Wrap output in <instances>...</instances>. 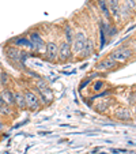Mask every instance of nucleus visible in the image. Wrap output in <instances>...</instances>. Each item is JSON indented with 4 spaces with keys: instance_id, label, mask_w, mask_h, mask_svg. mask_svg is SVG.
<instances>
[{
    "instance_id": "f257e3e1",
    "label": "nucleus",
    "mask_w": 136,
    "mask_h": 154,
    "mask_svg": "<svg viewBox=\"0 0 136 154\" xmlns=\"http://www.w3.org/2000/svg\"><path fill=\"white\" fill-rule=\"evenodd\" d=\"M35 94L38 96V98H40L41 104L47 105V104H50V102L53 101V93L52 90L49 89V86H48V83L45 81H42V79H38L37 85H35Z\"/></svg>"
},
{
    "instance_id": "f03ea898",
    "label": "nucleus",
    "mask_w": 136,
    "mask_h": 154,
    "mask_svg": "<svg viewBox=\"0 0 136 154\" xmlns=\"http://www.w3.org/2000/svg\"><path fill=\"white\" fill-rule=\"evenodd\" d=\"M132 56H133V49H131L127 45H122V47L117 48L116 51H113L110 55H107V57H110L112 60H114L119 64V63H125V61H128Z\"/></svg>"
},
{
    "instance_id": "7ed1b4c3",
    "label": "nucleus",
    "mask_w": 136,
    "mask_h": 154,
    "mask_svg": "<svg viewBox=\"0 0 136 154\" xmlns=\"http://www.w3.org/2000/svg\"><path fill=\"white\" fill-rule=\"evenodd\" d=\"M4 53L8 57V60L14 61V63H23L27 57H29V53L25 49L20 51L19 48H15L12 45H8V47L4 48Z\"/></svg>"
},
{
    "instance_id": "20e7f679",
    "label": "nucleus",
    "mask_w": 136,
    "mask_h": 154,
    "mask_svg": "<svg viewBox=\"0 0 136 154\" xmlns=\"http://www.w3.org/2000/svg\"><path fill=\"white\" fill-rule=\"evenodd\" d=\"M23 97H25V102H26V109L30 111H38L41 108V101L38 98V96L35 94V91L30 90V89H25L23 90Z\"/></svg>"
},
{
    "instance_id": "39448f33",
    "label": "nucleus",
    "mask_w": 136,
    "mask_h": 154,
    "mask_svg": "<svg viewBox=\"0 0 136 154\" xmlns=\"http://www.w3.org/2000/svg\"><path fill=\"white\" fill-rule=\"evenodd\" d=\"M86 41H87V35L84 34L83 32H76L75 34H74L72 42H71V51H72V53H75V55H80V52H82V49H83Z\"/></svg>"
},
{
    "instance_id": "423d86ee",
    "label": "nucleus",
    "mask_w": 136,
    "mask_h": 154,
    "mask_svg": "<svg viewBox=\"0 0 136 154\" xmlns=\"http://www.w3.org/2000/svg\"><path fill=\"white\" fill-rule=\"evenodd\" d=\"M29 41L32 42V47L34 52L37 53H41V52H45V41H44V38L41 37V34L38 32H32L30 33V38Z\"/></svg>"
},
{
    "instance_id": "0eeeda50",
    "label": "nucleus",
    "mask_w": 136,
    "mask_h": 154,
    "mask_svg": "<svg viewBox=\"0 0 136 154\" xmlns=\"http://www.w3.org/2000/svg\"><path fill=\"white\" fill-rule=\"evenodd\" d=\"M72 56V51H71V45L65 41L59 44V52H57V61L59 63H65L68 61Z\"/></svg>"
},
{
    "instance_id": "6e6552de",
    "label": "nucleus",
    "mask_w": 136,
    "mask_h": 154,
    "mask_svg": "<svg viewBox=\"0 0 136 154\" xmlns=\"http://www.w3.org/2000/svg\"><path fill=\"white\" fill-rule=\"evenodd\" d=\"M57 52H59V44L56 41H49L45 44V57L48 61L55 63L57 61Z\"/></svg>"
},
{
    "instance_id": "1a4fd4ad",
    "label": "nucleus",
    "mask_w": 136,
    "mask_h": 154,
    "mask_svg": "<svg viewBox=\"0 0 136 154\" xmlns=\"http://www.w3.org/2000/svg\"><path fill=\"white\" fill-rule=\"evenodd\" d=\"M106 3H107V8H109V12H110V18L114 22H119L121 19V15H120L121 3H120V0H106Z\"/></svg>"
},
{
    "instance_id": "9d476101",
    "label": "nucleus",
    "mask_w": 136,
    "mask_h": 154,
    "mask_svg": "<svg viewBox=\"0 0 136 154\" xmlns=\"http://www.w3.org/2000/svg\"><path fill=\"white\" fill-rule=\"evenodd\" d=\"M0 98L3 101V104L10 105V106H15V100H14V91L11 89L3 87L0 90Z\"/></svg>"
},
{
    "instance_id": "9b49d317",
    "label": "nucleus",
    "mask_w": 136,
    "mask_h": 154,
    "mask_svg": "<svg viewBox=\"0 0 136 154\" xmlns=\"http://www.w3.org/2000/svg\"><path fill=\"white\" fill-rule=\"evenodd\" d=\"M116 67H117V63L114 60H112L110 57L102 59L101 61H98L95 64L97 71H107V70H112V68H116Z\"/></svg>"
},
{
    "instance_id": "f8f14e48",
    "label": "nucleus",
    "mask_w": 136,
    "mask_h": 154,
    "mask_svg": "<svg viewBox=\"0 0 136 154\" xmlns=\"http://www.w3.org/2000/svg\"><path fill=\"white\" fill-rule=\"evenodd\" d=\"M114 117L117 120H122V122H128L133 117V113L131 112V109L128 108H119L114 111Z\"/></svg>"
},
{
    "instance_id": "ddd939ff",
    "label": "nucleus",
    "mask_w": 136,
    "mask_h": 154,
    "mask_svg": "<svg viewBox=\"0 0 136 154\" xmlns=\"http://www.w3.org/2000/svg\"><path fill=\"white\" fill-rule=\"evenodd\" d=\"M12 47L15 48H22V49H33L32 42L29 41V38L26 37H17L12 40Z\"/></svg>"
},
{
    "instance_id": "4468645a",
    "label": "nucleus",
    "mask_w": 136,
    "mask_h": 154,
    "mask_svg": "<svg viewBox=\"0 0 136 154\" xmlns=\"http://www.w3.org/2000/svg\"><path fill=\"white\" fill-rule=\"evenodd\" d=\"M14 100H15V106L19 109V111H23L26 109V102H25V97H23V91H14Z\"/></svg>"
},
{
    "instance_id": "2eb2a0df",
    "label": "nucleus",
    "mask_w": 136,
    "mask_h": 154,
    "mask_svg": "<svg viewBox=\"0 0 136 154\" xmlns=\"http://www.w3.org/2000/svg\"><path fill=\"white\" fill-rule=\"evenodd\" d=\"M93 52H94V45H93V41L90 40V38H87V41H86V44H84L83 49H82V52H80V56H82V57H83V59L90 57V56L93 55Z\"/></svg>"
},
{
    "instance_id": "dca6fc26",
    "label": "nucleus",
    "mask_w": 136,
    "mask_h": 154,
    "mask_svg": "<svg viewBox=\"0 0 136 154\" xmlns=\"http://www.w3.org/2000/svg\"><path fill=\"white\" fill-rule=\"evenodd\" d=\"M97 3H98V7H99V10H101V12H102V15H104L105 19H112V18H110L109 8H107L106 0H98Z\"/></svg>"
},
{
    "instance_id": "f3484780",
    "label": "nucleus",
    "mask_w": 136,
    "mask_h": 154,
    "mask_svg": "<svg viewBox=\"0 0 136 154\" xmlns=\"http://www.w3.org/2000/svg\"><path fill=\"white\" fill-rule=\"evenodd\" d=\"M74 34H75V32L72 30V27L70 26V25H65L64 26V35H65V42H68L71 45V42H72V38H74Z\"/></svg>"
},
{
    "instance_id": "a211bd4d",
    "label": "nucleus",
    "mask_w": 136,
    "mask_h": 154,
    "mask_svg": "<svg viewBox=\"0 0 136 154\" xmlns=\"http://www.w3.org/2000/svg\"><path fill=\"white\" fill-rule=\"evenodd\" d=\"M12 115V109L10 105H6V104H2L0 106V116L2 117H10Z\"/></svg>"
},
{
    "instance_id": "6ab92c4d",
    "label": "nucleus",
    "mask_w": 136,
    "mask_h": 154,
    "mask_svg": "<svg viewBox=\"0 0 136 154\" xmlns=\"http://www.w3.org/2000/svg\"><path fill=\"white\" fill-rule=\"evenodd\" d=\"M8 82H10V76H8V74L4 72V71H2V72H0V86L6 87L7 85H8Z\"/></svg>"
},
{
    "instance_id": "aec40b11",
    "label": "nucleus",
    "mask_w": 136,
    "mask_h": 154,
    "mask_svg": "<svg viewBox=\"0 0 136 154\" xmlns=\"http://www.w3.org/2000/svg\"><path fill=\"white\" fill-rule=\"evenodd\" d=\"M107 108H109V101L105 100V101H101L98 105H97V111L98 112H105V111H107Z\"/></svg>"
},
{
    "instance_id": "412c9836",
    "label": "nucleus",
    "mask_w": 136,
    "mask_h": 154,
    "mask_svg": "<svg viewBox=\"0 0 136 154\" xmlns=\"http://www.w3.org/2000/svg\"><path fill=\"white\" fill-rule=\"evenodd\" d=\"M104 87H105V82L104 81H97V82H94V85H93V90L98 93V91H101Z\"/></svg>"
},
{
    "instance_id": "4be33fe9",
    "label": "nucleus",
    "mask_w": 136,
    "mask_h": 154,
    "mask_svg": "<svg viewBox=\"0 0 136 154\" xmlns=\"http://www.w3.org/2000/svg\"><path fill=\"white\" fill-rule=\"evenodd\" d=\"M122 2H124V4L125 6H128V7H131V8L133 10V11H135V0H122Z\"/></svg>"
},
{
    "instance_id": "5701e85b",
    "label": "nucleus",
    "mask_w": 136,
    "mask_h": 154,
    "mask_svg": "<svg viewBox=\"0 0 136 154\" xmlns=\"http://www.w3.org/2000/svg\"><path fill=\"white\" fill-rule=\"evenodd\" d=\"M129 104L132 105V106L135 105V91H132V94L129 96Z\"/></svg>"
},
{
    "instance_id": "b1692460",
    "label": "nucleus",
    "mask_w": 136,
    "mask_h": 154,
    "mask_svg": "<svg viewBox=\"0 0 136 154\" xmlns=\"http://www.w3.org/2000/svg\"><path fill=\"white\" fill-rule=\"evenodd\" d=\"M3 130H4V124L0 122V131H3Z\"/></svg>"
},
{
    "instance_id": "393cba45",
    "label": "nucleus",
    "mask_w": 136,
    "mask_h": 154,
    "mask_svg": "<svg viewBox=\"0 0 136 154\" xmlns=\"http://www.w3.org/2000/svg\"><path fill=\"white\" fill-rule=\"evenodd\" d=\"M2 104H3V101H2V98H0V106H2Z\"/></svg>"
}]
</instances>
